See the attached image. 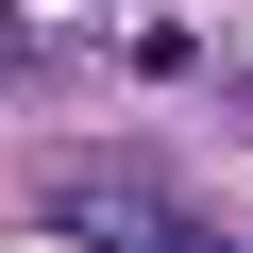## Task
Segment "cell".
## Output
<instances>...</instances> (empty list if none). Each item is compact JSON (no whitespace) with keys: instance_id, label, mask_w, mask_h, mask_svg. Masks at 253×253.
Segmentation results:
<instances>
[{"instance_id":"obj_1","label":"cell","mask_w":253,"mask_h":253,"mask_svg":"<svg viewBox=\"0 0 253 253\" xmlns=\"http://www.w3.org/2000/svg\"><path fill=\"white\" fill-rule=\"evenodd\" d=\"M51 236H84V253H219V219H203V203L118 186V169H68V186H51Z\"/></svg>"}]
</instances>
